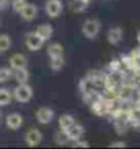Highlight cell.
Here are the masks:
<instances>
[{
  "instance_id": "25",
  "label": "cell",
  "mask_w": 140,
  "mask_h": 149,
  "mask_svg": "<svg viewBox=\"0 0 140 149\" xmlns=\"http://www.w3.org/2000/svg\"><path fill=\"white\" fill-rule=\"evenodd\" d=\"M8 4V0H0V11L6 8V6Z\"/></svg>"
},
{
  "instance_id": "14",
  "label": "cell",
  "mask_w": 140,
  "mask_h": 149,
  "mask_svg": "<svg viewBox=\"0 0 140 149\" xmlns=\"http://www.w3.org/2000/svg\"><path fill=\"white\" fill-rule=\"evenodd\" d=\"M75 123V118L70 114H63L61 117L58 118V125L61 130H68L71 126Z\"/></svg>"
},
{
  "instance_id": "10",
  "label": "cell",
  "mask_w": 140,
  "mask_h": 149,
  "mask_svg": "<svg viewBox=\"0 0 140 149\" xmlns=\"http://www.w3.org/2000/svg\"><path fill=\"white\" fill-rule=\"evenodd\" d=\"M122 36H124V31H122V29L121 27H113L110 29L109 31H108V42L110 45H118L121 42V39H122Z\"/></svg>"
},
{
  "instance_id": "4",
  "label": "cell",
  "mask_w": 140,
  "mask_h": 149,
  "mask_svg": "<svg viewBox=\"0 0 140 149\" xmlns=\"http://www.w3.org/2000/svg\"><path fill=\"white\" fill-rule=\"evenodd\" d=\"M45 12L51 18H57L63 12V3L60 0H48L45 3Z\"/></svg>"
},
{
  "instance_id": "26",
  "label": "cell",
  "mask_w": 140,
  "mask_h": 149,
  "mask_svg": "<svg viewBox=\"0 0 140 149\" xmlns=\"http://www.w3.org/2000/svg\"><path fill=\"white\" fill-rule=\"evenodd\" d=\"M0 119H1V111H0Z\"/></svg>"
},
{
  "instance_id": "21",
  "label": "cell",
  "mask_w": 140,
  "mask_h": 149,
  "mask_svg": "<svg viewBox=\"0 0 140 149\" xmlns=\"http://www.w3.org/2000/svg\"><path fill=\"white\" fill-rule=\"evenodd\" d=\"M63 65H64V57H61V58H51V68L53 71L61 69Z\"/></svg>"
},
{
  "instance_id": "6",
  "label": "cell",
  "mask_w": 140,
  "mask_h": 149,
  "mask_svg": "<svg viewBox=\"0 0 140 149\" xmlns=\"http://www.w3.org/2000/svg\"><path fill=\"white\" fill-rule=\"evenodd\" d=\"M10 68L12 71L15 69H19V68H27V58L26 56L22 54V53H15L10 57Z\"/></svg>"
},
{
  "instance_id": "17",
  "label": "cell",
  "mask_w": 140,
  "mask_h": 149,
  "mask_svg": "<svg viewBox=\"0 0 140 149\" xmlns=\"http://www.w3.org/2000/svg\"><path fill=\"white\" fill-rule=\"evenodd\" d=\"M12 94L8 88H0V106H7L11 103Z\"/></svg>"
},
{
  "instance_id": "27",
  "label": "cell",
  "mask_w": 140,
  "mask_h": 149,
  "mask_svg": "<svg viewBox=\"0 0 140 149\" xmlns=\"http://www.w3.org/2000/svg\"><path fill=\"white\" fill-rule=\"evenodd\" d=\"M89 1H91V0H89Z\"/></svg>"
},
{
  "instance_id": "7",
  "label": "cell",
  "mask_w": 140,
  "mask_h": 149,
  "mask_svg": "<svg viewBox=\"0 0 140 149\" xmlns=\"http://www.w3.org/2000/svg\"><path fill=\"white\" fill-rule=\"evenodd\" d=\"M20 16H22V19L26 20V22H31V20L35 19V16L38 14V8L37 6L33 3H27L25 6L22 10H20Z\"/></svg>"
},
{
  "instance_id": "5",
  "label": "cell",
  "mask_w": 140,
  "mask_h": 149,
  "mask_svg": "<svg viewBox=\"0 0 140 149\" xmlns=\"http://www.w3.org/2000/svg\"><path fill=\"white\" fill-rule=\"evenodd\" d=\"M35 118H37V121L39 123H42V125H48L49 122L53 121V118H55V111L49 109V107H41L38 110L35 111Z\"/></svg>"
},
{
  "instance_id": "22",
  "label": "cell",
  "mask_w": 140,
  "mask_h": 149,
  "mask_svg": "<svg viewBox=\"0 0 140 149\" xmlns=\"http://www.w3.org/2000/svg\"><path fill=\"white\" fill-rule=\"evenodd\" d=\"M27 4V0H12V10L15 12H20V10Z\"/></svg>"
},
{
  "instance_id": "12",
  "label": "cell",
  "mask_w": 140,
  "mask_h": 149,
  "mask_svg": "<svg viewBox=\"0 0 140 149\" xmlns=\"http://www.w3.org/2000/svg\"><path fill=\"white\" fill-rule=\"evenodd\" d=\"M48 56L49 58H61L64 57V47L58 42H55L48 46Z\"/></svg>"
},
{
  "instance_id": "3",
  "label": "cell",
  "mask_w": 140,
  "mask_h": 149,
  "mask_svg": "<svg viewBox=\"0 0 140 149\" xmlns=\"http://www.w3.org/2000/svg\"><path fill=\"white\" fill-rule=\"evenodd\" d=\"M44 43H45V41L35 31L27 33L26 37H25V45H26V47H27L29 50H33V52L39 50L44 46Z\"/></svg>"
},
{
  "instance_id": "15",
  "label": "cell",
  "mask_w": 140,
  "mask_h": 149,
  "mask_svg": "<svg viewBox=\"0 0 140 149\" xmlns=\"http://www.w3.org/2000/svg\"><path fill=\"white\" fill-rule=\"evenodd\" d=\"M89 0H72L71 1V10L74 12H83L89 7Z\"/></svg>"
},
{
  "instance_id": "18",
  "label": "cell",
  "mask_w": 140,
  "mask_h": 149,
  "mask_svg": "<svg viewBox=\"0 0 140 149\" xmlns=\"http://www.w3.org/2000/svg\"><path fill=\"white\" fill-rule=\"evenodd\" d=\"M55 141L57 145H67L70 142V138H68V134H67L65 130H58L55 134Z\"/></svg>"
},
{
  "instance_id": "8",
  "label": "cell",
  "mask_w": 140,
  "mask_h": 149,
  "mask_svg": "<svg viewBox=\"0 0 140 149\" xmlns=\"http://www.w3.org/2000/svg\"><path fill=\"white\" fill-rule=\"evenodd\" d=\"M42 141V133L38 129H30L25 136V142L29 146H37Z\"/></svg>"
},
{
  "instance_id": "24",
  "label": "cell",
  "mask_w": 140,
  "mask_h": 149,
  "mask_svg": "<svg viewBox=\"0 0 140 149\" xmlns=\"http://www.w3.org/2000/svg\"><path fill=\"white\" fill-rule=\"evenodd\" d=\"M125 146H127L125 141H116L110 144V148H125Z\"/></svg>"
},
{
  "instance_id": "19",
  "label": "cell",
  "mask_w": 140,
  "mask_h": 149,
  "mask_svg": "<svg viewBox=\"0 0 140 149\" xmlns=\"http://www.w3.org/2000/svg\"><path fill=\"white\" fill-rule=\"evenodd\" d=\"M11 47V38L7 34H0V52H6Z\"/></svg>"
},
{
  "instance_id": "11",
  "label": "cell",
  "mask_w": 140,
  "mask_h": 149,
  "mask_svg": "<svg viewBox=\"0 0 140 149\" xmlns=\"http://www.w3.org/2000/svg\"><path fill=\"white\" fill-rule=\"evenodd\" d=\"M67 134H68V138H70V141H76L79 138H82L83 133H84V127L82 125H79L75 122L74 125L71 126L68 130H65Z\"/></svg>"
},
{
  "instance_id": "1",
  "label": "cell",
  "mask_w": 140,
  "mask_h": 149,
  "mask_svg": "<svg viewBox=\"0 0 140 149\" xmlns=\"http://www.w3.org/2000/svg\"><path fill=\"white\" fill-rule=\"evenodd\" d=\"M14 98L20 103H27L33 98V88L26 83H20L14 90Z\"/></svg>"
},
{
  "instance_id": "16",
  "label": "cell",
  "mask_w": 140,
  "mask_h": 149,
  "mask_svg": "<svg viewBox=\"0 0 140 149\" xmlns=\"http://www.w3.org/2000/svg\"><path fill=\"white\" fill-rule=\"evenodd\" d=\"M14 76H15L16 81L19 83H27L29 77H30V73H29L27 68H19V69H15V72H14Z\"/></svg>"
},
{
  "instance_id": "2",
  "label": "cell",
  "mask_w": 140,
  "mask_h": 149,
  "mask_svg": "<svg viewBox=\"0 0 140 149\" xmlns=\"http://www.w3.org/2000/svg\"><path fill=\"white\" fill-rule=\"evenodd\" d=\"M101 30V22L98 19H87L82 26V33L86 38L94 39L99 34Z\"/></svg>"
},
{
  "instance_id": "9",
  "label": "cell",
  "mask_w": 140,
  "mask_h": 149,
  "mask_svg": "<svg viewBox=\"0 0 140 149\" xmlns=\"http://www.w3.org/2000/svg\"><path fill=\"white\" fill-rule=\"evenodd\" d=\"M22 123H23V118H22V115L18 114V113L10 114V115L7 117V119H6V125H7L8 129H11V130L20 129Z\"/></svg>"
},
{
  "instance_id": "20",
  "label": "cell",
  "mask_w": 140,
  "mask_h": 149,
  "mask_svg": "<svg viewBox=\"0 0 140 149\" xmlns=\"http://www.w3.org/2000/svg\"><path fill=\"white\" fill-rule=\"evenodd\" d=\"M12 69L11 68H7V67H1L0 68V83H4L10 80L12 77Z\"/></svg>"
},
{
  "instance_id": "23",
  "label": "cell",
  "mask_w": 140,
  "mask_h": 149,
  "mask_svg": "<svg viewBox=\"0 0 140 149\" xmlns=\"http://www.w3.org/2000/svg\"><path fill=\"white\" fill-rule=\"evenodd\" d=\"M74 146L75 148H89L90 144L87 141H82V140L79 138V140H76V141L74 142Z\"/></svg>"
},
{
  "instance_id": "13",
  "label": "cell",
  "mask_w": 140,
  "mask_h": 149,
  "mask_svg": "<svg viewBox=\"0 0 140 149\" xmlns=\"http://www.w3.org/2000/svg\"><path fill=\"white\" fill-rule=\"evenodd\" d=\"M35 33H37V34H38V36L41 37L44 41H48V39L53 36V27H52L51 24L44 23V24H41V26H38V27H37Z\"/></svg>"
}]
</instances>
